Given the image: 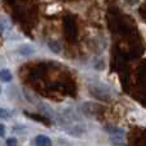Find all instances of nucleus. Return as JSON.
Segmentation results:
<instances>
[{"mask_svg":"<svg viewBox=\"0 0 146 146\" xmlns=\"http://www.w3.org/2000/svg\"><path fill=\"white\" fill-rule=\"evenodd\" d=\"M33 141H35L36 146H53L51 139L48 136H45V135H37Z\"/></svg>","mask_w":146,"mask_h":146,"instance_id":"f257e3e1","label":"nucleus"},{"mask_svg":"<svg viewBox=\"0 0 146 146\" xmlns=\"http://www.w3.org/2000/svg\"><path fill=\"white\" fill-rule=\"evenodd\" d=\"M66 131L71 135H74V136H78V135L83 133L85 132V127L81 126V124H71V126L66 127Z\"/></svg>","mask_w":146,"mask_h":146,"instance_id":"f03ea898","label":"nucleus"},{"mask_svg":"<svg viewBox=\"0 0 146 146\" xmlns=\"http://www.w3.org/2000/svg\"><path fill=\"white\" fill-rule=\"evenodd\" d=\"M12 78H13V74H12V72H10L9 69L4 68V69L0 71V81H1V82H5V83L10 82Z\"/></svg>","mask_w":146,"mask_h":146,"instance_id":"7ed1b4c3","label":"nucleus"},{"mask_svg":"<svg viewBox=\"0 0 146 146\" xmlns=\"http://www.w3.org/2000/svg\"><path fill=\"white\" fill-rule=\"evenodd\" d=\"M111 142H113L114 145H123V132L113 135V137H111Z\"/></svg>","mask_w":146,"mask_h":146,"instance_id":"20e7f679","label":"nucleus"},{"mask_svg":"<svg viewBox=\"0 0 146 146\" xmlns=\"http://www.w3.org/2000/svg\"><path fill=\"white\" fill-rule=\"evenodd\" d=\"M0 118L1 119H10L12 118V113L9 110H7L5 108H1L0 106Z\"/></svg>","mask_w":146,"mask_h":146,"instance_id":"39448f33","label":"nucleus"},{"mask_svg":"<svg viewBox=\"0 0 146 146\" xmlns=\"http://www.w3.org/2000/svg\"><path fill=\"white\" fill-rule=\"evenodd\" d=\"M5 145L7 146H18V141L14 137H9V139H7V141H5Z\"/></svg>","mask_w":146,"mask_h":146,"instance_id":"423d86ee","label":"nucleus"},{"mask_svg":"<svg viewBox=\"0 0 146 146\" xmlns=\"http://www.w3.org/2000/svg\"><path fill=\"white\" fill-rule=\"evenodd\" d=\"M4 133H5V127H4V124L0 123V137L4 136Z\"/></svg>","mask_w":146,"mask_h":146,"instance_id":"0eeeda50","label":"nucleus"},{"mask_svg":"<svg viewBox=\"0 0 146 146\" xmlns=\"http://www.w3.org/2000/svg\"><path fill=\"white\" fill-rule=\"evenodd\" d=\"M0 94H1V87H0Z\"/></svg>","mask_w":146,"mask_h":146,"instance_id":"6e6552de","label":"nucleus"}]
</instances>
